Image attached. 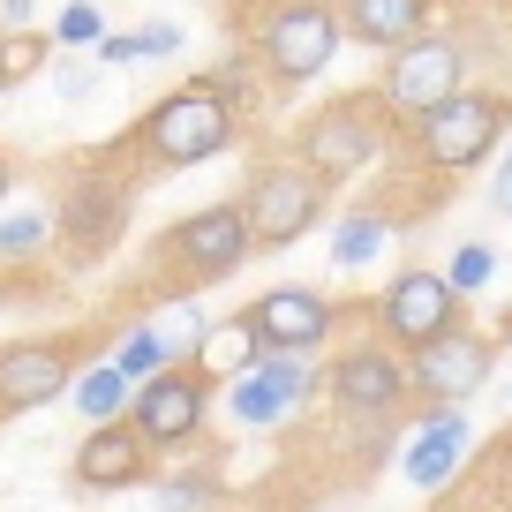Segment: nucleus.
<instances>
[{
  "instance_id": "2",
  "label": "nucleus",
  "mask_w": 512,
  "mask_h": 512,
  "mask_svg": "<svg viewBox=\"0 0 512 512\" xmlns=\"http://www.w3.org/2000/svg\"><path fill=\"white\" fill-rule=\"evenodd\" d=\"M249 256H256L249 219H241V204L226 196V204H204V211H189V219H174L151 241V287H159V302H196L204 287L234 279Z\"/></svg>"
},
{
  "instance_id": "20",
  "label": "nucleus",
  "mask_w": 512,
  "mask_h": 512,
  "mask_svg": "<svg viewBox=\"0 0 512 512\" xmlns=\"http://www.w3.org/2000/svg\"><path fill=\"white\" fill-rule=\"evenodd\" d=\"M106 362L121 369L128 384H151L159 369H174V354H166V332H159V324H151V317H136L121 339H113V354H106Z\"/></svg>"
},
{
  "instance_id": "17",
  "label": "nucleus",
  "mask_w": 512,
  "mask_h": 512,
  "mask_svg": "<svg viewBox=\"0 0 512 512\" xmlns=\"http://www.w3.org/2000/svg\"><path fill=\"white\" fill-rule=\"evenodd\" d=\"M467 445H475V422H467L460 407H437V415H422V430H415V445H407L400 467H407L415 490H445V482L460 475Z\"/></svg>"
},
{
  "instance_id": "31",
  "label": "nucleus",
  "mask_w": 512,
  "mask_h": 512,
  "mask_svg": "<svg viewBox=\"0 0 512 512\" xmlns=\"http://www.w3.org/2000/svg\"><path fill=\"white\" fill-rule=\"evenodd\" d=\"M23 16H31V0H0V31H23Z\"/></svg>"
},
{
  "instance_id": "35",
  "label": "nucleus",
  "mask_w": 512,
  "mask_h": 512,
  "mask_svg": "<svg viewBox=\"0 0 512 512\" xmlns=\"http://www.w3.org/2000/svg\"><path fill=\"white\" fill-rule=\"evenodd\" d=\"M204 512H234V505H204Z\"/></svg>"
},
{
  "instance_id": "23",
  "label": "nucleus",
  "mask_w": 512,
  "mask_h": 512,
  "mask_svg": "<svg viewBox=\"0 0 512 512\" xmlns=\"http://www.w3.org/2000/svg\"><path fill=\"white\" fill-rule=\"evenodd\" d=\"M384 241H392V219H384V211H354V219H339L332 264H339V272H362V264H377Z\"/></svg>"
},
{
  "instance_id": "9",
  "label": "nucleus",
  "mask_w": 512,
  "mask_h": 512,
  "mask_svg": "<svg viewBox=\"0 0 512 512\" xmlns=\"http://www.w3.org/2000/svg\"><path fill=\"white\" fill-rule=\"evenodd\" d=\"M369 324H377L384 347H430V339H445L452 324H467V294L452 287L445 272H430V264H407V272H392V287L377 294V309H369Z\"/></svg>"
},
{
  "instance_id": "1",
  "label": "nucleus",
  "mask_w": 512,
  "mask_h": 512,
  "mask_svg": "<svg viewBox=\"0 0 512 512\" xmlns=\"http://www.w3.org/2000/svg\"><path fill=\"white\" fill-rule=\"evenodd\" d=\"M241 121H249V113L211 76H196V83H181V91H166L159 106H144L113 144H98V159H106L128 189H144V181H159V174H189V166L234 151Z\"/></svg>"
},
{
  "instance_id": "24",
  "label": "nucleus",
  "mask_w": 512,
  "mask_h": 512,
  "mask_svg": "<svg viewBox=\"0 0 512 512\" xmlns=\"http://www.w3.org/2000/svg\"><path fill=\"white\" fill-rule=\"evenodd\" d=\"M46 249H53L46 211H0V264H38Z\"/></svg>"
},
{
  "instance_id": "32",
  "label": "nucleus",
  "mask_w": 512,
  "mask_h": 512,
  "mask_svg": "<svg viewBox=\"0 0 512 512\" xmlns=\"http://www.w3.org/2000/svg\"><path fill=\"white\" fill-rule=\"evenodd\" d=\"M8 196H16V159L0 151V204H8Z\"/></svg>"
},
{
  "instance_id": "33",
  "label": "nucleus",
  "mask_w": 512,
  "mask_h": 512,
  "mask_svg": "<svg viewBox=\"0 0 512 512\" xmlns=\"http://www.w3.org/2000/svg\"><path fill=\"white\" fill-rule=\"evenodd\" d=\"M497 339H512V309H505V317H497Z\"/></svg>"
},
{
  "instance_id": "22",
  "label": "nucleus",
  "mask_w": 512,
  "mask_h": 512,
  "mask_svg": "<svg viewBox=\"0 0 512 512\" xmlns=\"http://www.w3.org/2000/svg\"><path fill=\"white\" fill-rule=\"evenodd\" d=\"M166 53H181V31H174V23H144V31H106V38H98V61H106V68L166 61Z\"/></svg>"
},
{
  "instance_id": "30",
  "label": "nucleus",
  "mask_w": 512,
  "mask_h": 512,
  "mask_svg": "<svg viewBox=\"0 0 512 512\" xmlns=\"http://www.w3.org/2000/svg\"><path fill=\"white\" fill-rule=\"evenodd\" d=\"M490 204H497V219H512V151L497 159V189H490Z\"/></svg>"
},
{
  "instance_id": "8",
  "label": "nucleus",
  "mask_w": 512,
  "mask_h": 512,
  "mask_svg": "<svg viewBox=\"0 0 512 512\" xmlns=\"http://www.w3.org/2000/svg\"><path fill=\"white\" fill-rule=\"evenodd\" d=\"M91 347H106V332H53V339H8L0 347V415H31L53 407L83 369L98 362Z\"/></svg>"
},
{
  "instance_id": "6",
  "label": "nucleus",
  "mask_w": 512,
  "mask_h": 512,
  "mask_svg": "<svg viewBox=\"0 0 512 512\" xmlns=\"http://www.w3.org/2000/svg\"><path fill=\"white\" fill-rule=\"evenodd\" d=\"M512 128V91H452L437 113H422L407 128L422 174H475Z\"/></svg>"
},
{
  "instance_id": "11",
  "label": "nucleus",
  "mask_w": 512,
  "mask_h": 512,
  "mask_svg": "<svg viewBox=\"0 0 512 512\" xmlns=\"http://www.w3.org/2000/svg\"><path fill=\"white\" fill-rule=\"evenodd\" d=\"M324 400H332L347 422H384V415H400V407L415 400V392H407V354L384 347L377 332L354 339V347H339L332 369H324Z\"/></svg>"
},
{
  "instance_id": "16",
  "label": "nucleus",
  "mask_w": 512,
  "mask_h": 512,
  "mask_svg": "<svg viewBox=\"0 0 512 512\" xmlns=\"http://www.w3.org/2000/svg\"><path fill=\"white\" fill-rule=\"evenodd\" d=\"M151 460L159 452L136 437V422H98V430H83L76 460H68V475H76V490H136V482H151Z\"/></svg>"
},
{
  "instance_id": "21",
  "label": "nucleus",
  "mask_w": 512,
  "mask_h": 512,
  "mask_svg": "<svg viewBox=\"0 0 512 512\" xmlns=\"http://www.w3.org/2000/svg\"><path fill=\"white\" fill-rule=\"evenodd\" d=\"M68 392H76V415H91V430H98V422H121L128 400H136V384H128L113 362H91L76 384H68Z\"/></svg>"
},
{
  "instance_id": "12",
  "label": "nucleus",
  "mask_w": 512,
  "mask_h": 512,
  "mask_svg": "<svg viewBox=\"0 0 512 512\" xmlns=\"http://www.w3.org/2000/svg\"><path fill=\"white\" fill-rule=\"evenodd\" d=\"M490 377H497V339H482L475 324H452L445 339H430V347L407 354V392H415L430 415H437V407L475 400Z\"/></svg>"
},
{
  "instance_id": "18",
  "label": "nucleus",
  "mask_w": 512,
  "mask_h": 512,
  "mask_svg": "<svg viewBox=\"0 0 512 512\" xmlns=\"http://www.w3.org/2000/svg\"><path fill=\"white\" fill-rule=\"evenodd\" d=\"M339 8V31L369 53H400L407 38L430 31V8L437 0H332Z\"/></svg>"
},
{
  "instance_id": "13",
  "label": "nucleus",
  "mask_w": 512,
  "mask_h": 512,
  "mask_svg": "<svg viewBox=\"0 0 512 512\" xmlns=\"http://www.w3.org/2000/svg\"><path fill=\"white\" fill-rule=\"evenodd\" d=\"M128 422L144 437L151 452H174V445H196L211 422V377L196 362H174L159 369L151 384H136V400H128Z\"/></svg>"
},
{
  "instance_id": "29",
  "label": "nucleus",
  "mask_w": 512,
  "mask_h": 512,
  "mask_svg": "<svg viewBox=\"0 0 512 512\" xmlns=\"http://www.w3.org/2000/svg\"><path fill=\"white\" fill-rule=\"evenodd\" d=\"M53 91L76 106V98H91V68H53Z\"/></svg>"
},
{
  "instance_id": "3",
  "label": "nucleus",
  "mask_w": 512,
  "mask_h": 512,
  "mask_svg": "<svg viewBox=\"0 0 512 512\" xmlns=\"http://www.w3.org/2000/svg\"><path fill=\"white\" fill-rule=\"evenodd\" d=\"M128 211H136V189H128L98 151L83 166H68L61 204H53V249H61L68 272H91V264H106V256L121 249Z\"/></svg>"
},
{
  "instance_id": "7",
  "label": "nucleus",
  "mask_w": 512,
  "mask_h": 512,
  "mask_svg": "<svg viewBox=\"0 0 512 512\" xmlns=\"http://www.w3.org/2000/svg\"><path fill=\"white\" fill-rule=\"evenodd\" d=\"M384 144H392V113H384L377 91H347V98L317 106L302 128H294V159H302L317 181H332V189L354 181Z\"/></svg>"
},
{
  "instance_id": "10",
  "label": "nucleus",
  "mask_w": 512,
  "mask_h": 512,
  "mask_svg": "<svg viewBox=\"0 0 512 512\" xmlns=\"http://www.w3.org/2000/svg\"><path fill=\"white\" fill-rule=\"evenodd\" d=\"M467 53H460V38H445V31H422V38H407L392 61H384V83H377V98H384V113H392V128H415L422 113H437L452 91H467Z\"/></svg>"
},
{
  "instance_id": "34",
  "label": "nucleus",
  "mask_w": 512,
  "mask_h": 512,
  "mask_svg": "<svg viewBox=\"0 0 512 512\" xmlns=\"http://www.w3.org/2000/svg\"><path fill=\"white\" fill-rule=\"evenodd\" d=\"M256 8H302V0H256Z\"/></svg>"
},
{
  "instance_id": "15",
  "label": "nucleus",
  "mask_w": 512,
  "mask_h": 512,
  "mask_svg": "<svg viewBox=\"0 0 512 512\" xmlns=\"http://www.w3.org/2000/svg\"><path fill=\"white\" fill-rule=\"evenodd\" d=\"M309 392H317V362H309V354H264L249 377L226 384V415H234L241 430H272V422L287 415L294 400H309Z\"/></svg>"
},
{
  "instance_id": "27",
  "label": "nucleus",
  "mask_w": 512,
  "mask_h": 512,
  "mask_svg": "<svg viewBox=\"0 0 512 512\" xmlns=\"http://www.w3.org/2000/svg\"><path fill=\"white\" fill-rule=\"evenodd\" d=\"M490 272H497V256L482 249V241H467V249H460V256L445 264V279H452L460 294H482V287H490Z\"/></svg>"
},
{
  "instance_id": "4",
  "label": "nucleus",
  "mask_w": 512,
  "mask_h": 512,
  "mask_svg": "<svg viewBox=\"0 0 512 512\" xmlns=\"http://www.w3.org/2000/svg\"><path fill=\"white\" fill-rule=\"evenodd\" d=\"M241 219H249V241L256 249H294L302 234H317V219L332 211V181H317L294 151L279 159H256L241 174Z\"/></svg>"
},
{
  "instance_id": "14",
  "label": "nucleus",
  "mask_w": 512,
  "mask_h": 512,
  "mask_svg": "<svg viewBox=\"0 0 512 512\" xmlns=\"http://www.w3.org/2000/svg\"><path fill=\"white\" fill-rule=\"evenodd\" d=\"M241 317L264 354H324L339 332V302L317 287H264L256 302H241Z\"/></svg>"
},
{
  "instance_id": "19",
  "label": "nucleus",
  "mask_w": 512,
  "mask_h": 512,
  "mask_svg": "<svg viewBox=\"0 0 512 512\" xmlns=\"http://www.w3.org/2000/svg\"><path fill=\"white\" fill-rule=\"evenodd\" d=\"M264 362V347H256V332H249V317H226V324H211L204 332V347H196V369H204L211 384H234V377H249V369Z\"/></svg>"
},
{
  "instance_id": "25",
  "label": "nucleus",
  "mask_w": 512,
  "mask_h": 512,
  "mask_svg": "<svg viewBox=\"0 0 512 512\" xmlns=\"http://www.w3.org/2000/svg\"><path fill=\"white\" fill-rule=\"evenodd\" d=\"M46 68V38L38 31H0V91H16Z\"/></svg>"
},
{
  "instance_id": "28",
  "label": "nucleus",
  "mask_w": 512,
  "mask_h": 512,
  "mask_svg": "<svg viewBox=\"0 0 512 512\" xmlns=\"http://www.w3.org/2000/svg\"><path fill=\"white\" fill-rule=\"evenodd\" d=\"M53 38H61V46H98V38H106V23H98V8H91V0H76V8H61Z\"/></svg>"
},
{
  "instance_id": "5",
  "label": "nucleus",
  "mask_w": 512,
  "mask_h": 512,
  "mask_svg": "<svg viewBox=\"0 0 512 512\" xmlns=\"http://www.w3.org/2000/svg\"><path fill=\"white\" fill-rule=\"evenodd\" d=\"M339 46H347L339 8H332V0H302V8H264V16L249 23V46H241V53L264 68V83L302 91V83H317L324 68H332Z\"/></svg>"
},
{
  "instance_id": "26",
  "label": "nucleus",
  "mask_w": 512,
  "mask_h": 512,
  "mask_svg": "<svg viewBox=\"0 0 512 512\" xmlns=\"http://www.w3.org/2000/svg\"><path fill=\"white\" fill-rule=\"evenodd\" d=\"M204 505H219V475H166L159 482V512H204Z\"/></svg>"
}]
</instances>
